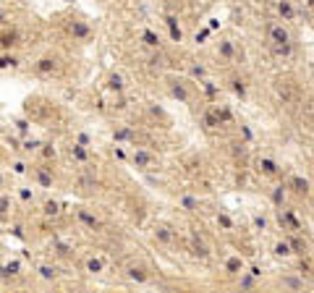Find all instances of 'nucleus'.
I'll return each instance as SVG.
<instances>
[{
	"label": "nucleus",
	"mask_w": 314,
	"mask_h": 293,
	"mask_svg": "<svg viewBox=\"0 0 314 293\" xmlns=\"http://www.w3.org/2000/svg\"><path fill=\"white\" fill-rule=\"evenodd\" d=\"M32 74L37 79H53L60 74V58L55 53H48V55H39L32 60Z\"/></svg>",
	"instance_id": "nucleus-1"
},
{
	"label": "nucleus",
	"mask_w": 314,
	"mask_h": 293,
	"mask_svg": "<svg viewBox=\"0 0 314 293\" xmlns=\"http://www.w3.org/2000/svg\"><path fill=\"white\" fill-rule=\"evenodd\" d=\"M27 173L32 175V181L39 189H55V184H58V175H55L53 163H34V165H29Z\"/></svg>",
	"instance_id": "nucleus-2"
},
{
	"label": "nucleus",
	"mask_w": 314,
	"mask_h": 293,
	"mask_svg": "<svg viewBox=\"0 0 314 293\" xmlns=\"http://www.w3.org/2000/svg\"><path fill=\"white\" fill-rule=\"evenodd\" d=\"M65 34H69L74 42H89V39H92V34H95V29H92V24H89V21H84V18H69V21H65Z\"/></svg>",
	"instance_id": "nucleus-3"
},
{
	"label": "nucleus",
	"mask_w": 314,
	"mask_h": 293,
	"mask_svg": "<svg viewBox=\"0 0 314 293\" xmlns=\"http://www.w3.org/2000/svg\"><path fill=\"white\" fill-rule=\"evenodd\" d=\"M21 278H24V269H21V264L16 259H8V262L0 264V280L6 285H18Z\"/></svg>",
	"instance_id": "nucleus-4"
},
{
	"label": "nucleus",
	"mask_w": 314,
	"mask_h": 293,
	"mask_svg": "<svg viewBox=\"0 0 314 293\" xmlns=\"http://www.w3.org/2000/svg\"><path fill=\"white\" fill-rule=\"evenodd\" d=\"M13 212H16V199L8 191H0V225H8L13 220Z\"/></svg>",
	"instance_id": "nucleus-5"
},
{
	"label": "nucleus",
	"mask_w": 314,
	"mask_h": 293,
	"mask_svg": "<svg viewBox=\"0 0 314 293\" xmlns=\"http://www.w3.org/2000/svg\"><path fill=\"white\" fill-rule=\"evenodd\" d=\"M76 220L84 225L86 231H102V220L89 210V207H76Z\"/></svg>",
	"instance_id": "nucleus-6"
},
{
	"label": "nucleus",
	"mask_w": 314,
	"mask_h": 293,
	"mask_svg": "<svg viewBox=\"0 0 314 293\" xmlns=\"http://www.w3.org/2000/svg\"><path fill=\"white\" fill-rule=\"evenodd\" d=\"M267 37H270L273 48H280V44H290V34L283 24H270L267 27Z\"/></svg>",
	"instance_id": "nucleus-7"
},
{
	"label": "nucleus",
	"mask_w": 314,
	"mask_h": 293,
	"mask_svg": "<svg viewBox=\"0 0 314 293\" xmlns=\"http://www.w3.org/2000/svg\"><path fill=\"white\" fill-rule=\"evenodd\" d=\"M123 273H126V278L133 280V283H147V280H149V269H147L142 262H128Z\"/></svg>",
	"instance_id": "nucleus-8"
},
{
	"label": "nucleus",
	"mask_w": 314,
	"mask_h": 293,
	"mask_svg": "<svg viewBox=\"0 0 314 293\" xmlns=\"http://www.w3.org/2000/svg\"><path fill=\"white\" fill-rule=\"evenodd\" d=\"M69 157H71V160H76L79 165H86L89 160H92L89 147H84V144H79V142H71V144H69Z\"/></svg>",
	"instance_id": "nucleus-9"
},
{
	"label": "nucleus",
	"mask_w": 314,
	"mask_h": 293,
	"mask_svg": "<svg viewBox=\"0 0 314 293\" xmlns=\"http://www.w3.org/2000/svg\"><path fill=\"white\" fill-rule=\"evenodd\" d=\"M131 160H133V165H137L139 170H149V168L154 165V157H152L149 152H144V149H137Z\"/></svg>",
	"instance_id": "nucleus-10"
},
{
	"label": "nucleus",
	"mask_w": 314,
	"mask_h": 293,
	"mask_svg": "<svg viewBox=\"0 0 314 293\" xmlns=\"http://www.w3.org/2000/svg\"><path fill=\"white\" fill-rule=\"evenodd\" d=\"M21 65L18 53H0V71H16Z\"/></svg>",
	"instance_id": "nucleus-11"
},
{
	"label": "nucleus",
	"mask_w": 314,
	"mask_h": 293,
	"mask_svg": "<svg viewBox=\"0 0 314 293\" xmlns=\"http://www.w3.org/2000/svg\"><path fill=\"white\" fill-rule=\"evenodd\" d=\"M257 168H259V173H262V175H270V178H273V175H278V170H280V168H278V163H275V160H270V157H259V160H257Z\"/></svg>",
	"instance_id": "nucleus-12"
},
{
	"label": "nucleus",
	"mask_w": 314,
	"mask_h": 293,
	"mask_svg": "<svg viewBox=\"0 0 314 293\" xmlns=\"http://www.w3.org/2000/svg\"><path fill=\"white\" fill-rule=\"evenodd\" d=\"M60 212H63V207H60V201H55V199H48V201L42 205V215L48 217V220L60 217Z\"/></svg>",
	"instance_id": "nucleus-13"
},
{
	"label": "nucleus",
	"mask_w": 314,
	"mask_h": 293,
	"mask_svg": "<svg viewBox=\"0 0 314 293\" xmlns=\"http://www.w3.org/2000/svg\"><path fill=\"white\" fill-rule=\"evenodd\" d=\"M288 189L294 194H299V196H306L309 194V181L301 178V175H294V178H290V184H288Z\"/></svg>",
	"instance_id": "nucleus-14"
},
{
	"label": "nucleus",
	"mask_w": 314,
	"mask_h": 293,
	"mask_svg": "<svg viewBox=\"0 0 314 293\" xmlns=\"http://www.w3.org/2000/svg\"><path fill=\"white\" fill-rule=\"evenodd\" d=\"M191 254L196 257V259H207L210 257V249H207V243L205 241H201V238H191Z\"/></svg>",
	"instance_id": "nucleus-15"
},
{
	"label": "nucleus",
	"mask_w": 314,
	"mask_h": 293,
	"mask_svg": "<svg viewBox=\"0 0 314 293\" xmlns=\"http://www.w3.org/2000/svg\"><path fill=\"white\" fill-rule=\"evenodd\" d=\"M107 89H110V92H116V95H123V89H126V84H123V76L121 74H110L107 76V84H105Z\"/></svg>",
	"instance_id": "nucleus-16"
},
{
	"label": "nucleus",
	"mask_w": 314,
	"mask_h": 293,
	"mask_svg": "<svg viewBox=\"0 0 314 293\" xmlns=\"http://www.w3.org/2000/svg\"><path fill=\"white\" fill-rule=\"evenodd\" d=\"M278 13L283 16V21H294L296 18V8L290 6V0H280V3H278Z\"/></svg>",
	"instance_id": "nucleus-17"
},
{
	"label": "nucleus",
	"mask_w": 314,
	"mask_h": 293,
	"mask_svg": "<svg viewBox=\"0 0 314 293\" xmlns=\"http://www.w3.org/2000/svg\"><path fill=\"white\" fill-rule=\"evenodd\" d=\"M280 283H283V288H288L290 293H304V290H306V285H304L299 278H283Z\"/></svg>",
	"instance_id": "nucleus-18"
},
{
	"label": "nucleus",
	"mask_w": 314,
	"mask_h": 293,
	"mask_svg": "<svg viewBox=\"0 0 314 293\" xmlns=\"http://www.w3.org/2000/svg\"><path fill=\"white\" fill-rule=\"evenodd\" d=\"M152 236H154V241H160V243H170L173 241V233H170L168 225H157Z\"/></svg>",
	"instance_id": "nucleus-19"
},
{
	"label": "nucleus",
	"mask_w": 314,
	"mask_h": 293,
	"mask_svg": "<svg viewBox=\"0 0 314 293\" xmlns=\"http://www.w3.org/2000/svg\"><path fill=\"white\" fill-rule=\"evenodd\" d=\"M170 95H173L175 100H181V102H189V100H191L189 92H186V86H181L178 81H170Z\"/></svg>",
	"instance_id": "nucleus-20"
},
{
	"label": "nucleus",
	"mask_w": 314,
	"mask_h": 293,
	"mask_svg": "<svg viewBox=\"0 0 314 293\" xmlns=\"http://www.w3.org/2000/svg\"><path fill=\"white\" fill-rule=\"evenodd\" d=\"M288 246H290V252H294V254H306V241H301L299 236H290L288 238Z\"/></svg>",
	"instance_id": "nucleus-21"
},
{
	"label": "nucleus",
	"mask_w": 314,
	"mask_h": 293,
	"mask_svg": "<svg viewBox=\"0 0 314 293\" xmlns=\"http://www.w3.org/2000/svg\"><path fill=\"white\" fill-rule=\"evenodd\" d=\"M142 42L147 44V48H157V44H160V37H157L152 29H144L142 32Z\"/></svg>",
	"instance_id": "nucleus-22"
},
{
	"label": "nucleus",
	"mask_w": 314,
	"mask_h": 293,
	"mask_svg": "<svg viewBox=\"0 0 314 293\" xmlns=\"http://www.w3.org/2000/svg\"><path fill=\"white\" fill-rule=\"evenodd\" d=\"M201 121H205V128H217V126H222L215 110H207V112H205V118H201Z\"/></svg>",
	"instance_id": "nucleus-23"
},
{
	"label": "nucleus",
	"mask_w": 314,
	"mask_h": 293,
	"mask_svg": "<svg viewBox=\"0 0 314 293\" xmlns=\"http://www.w3.org/2000/svg\"><path fill=\"white\" fill-rule=\"evenodd\" d=\"M37 273H39L44 280H55V278H58V269H55V267H50V264H39V267H37Z\"/></svg>",
	"instance_id": "nucleus-24"
},
{
	"label": "nucleus",
	"mask_w": 314,
	"mask_h": 293,
	"mask_svg": "<svg viewBox=\"0 0 314 293\" xmlns=\"http://www.w3.org/2000/svg\"><path fill=\"white\" fill-rule=\"evenodd\" d=\"M165 24H168V29H170V37H173L175 42H181V37H184V34H181V29H178L175 18H173V16H168V18H165Z\"/></svg>",
	"instance_id": "nucleus-25"
},
{
	"label": "nucleus",
	"mask_w": 314,
	"mask_h": 293,
	"mask_svg": "<svg viewBox=\"0 0 314 293\" xmlns=\"http://www.w3.org/2000/svg\"><path fill=\"white\" fill-rule=\"evenodd\" d=\"M275 254H278V257H290L294 252H290L288 241H278V243H275Z\"/></svg>",
	"instance_id": "nucleus-26"
},
{
	"label": "nucleus",
	"mask_w": 314,
	"mask_h": 293,
	"mask_svg": "<svg viewBox=\"0 0 314 293\" xmlns=\"http://www.w3.org/2000/svg\"><path fill=\"white\" fill-rule=\"evenodd\" d=\"M86 269H89V273H102V262L97 257H89L86 259Z\"/></svg>",
	"instance_id": "nucleus-27"
},
{
	"label": "nucleus",
	"mask_w": 314,
	"mask_h": 293,
	"mask_svg": "<svg viewBox=\"0 0 314 293\" xmlns=\"http://www.w3.org/2000/svg\"><path fill=\"white\" fill-rule=\"evenodd\" d=\"M283 199H285V186H278V189L273 191V205H275V207H280V205H283Z\"/></svg>",
	"instance_id": "nucleus-28"
},
{
	"label": "nucleus",
	"mask_w": 314,
	"mask_h": 293,
	"mask_svg": "<svg viewBox=\"0 0 314 293\" xmlns=\"http://www.w3.org/2000/svg\"><path fill=\"white\" fill-rule=\"evenodd\" d=\"M220 55H222V58H233V44H231L228 39L220 42Z\"/></svg>",
	"instance_id": "nucleus-29"
},
{
	"label": "nucleus",
	"mask_w": 314,
	"mask_h": 293,
	"mask_svg": "<svg viewBox=\"0 0 314 293\" xmlns=\"http://www.w3.org/2000/svg\"><path fill=\"white\" fill-rule=\"evenodd\" d=\"M231 89H233V92H236L238 97H246V86H243V81H241V79H233V81H231Z\"/></svg>",
	"instance_id": "nucleus-30"
},
{
	"label": "nucleus",
	"mask_w": 314,
	"mask_h": 293,
	"mask_svg": "<svg viewBox=\"0 0 314 293\" xmlns=\"http://www.w3.org/2000/svg\"><path fill=\"white\" fill-rule=\"evenodd\" d=\"M290 50H294V44H280V48H273V53H275V55H280V58H288V55H290Z\"/></svg>",
	"instance_id": "nucleus-31"
},
{
	"label": "nucleus",
	"mask_w": 314,
	"mask_h": 293,
	"mask_svg": "<svg viewBox=\"0 0 314 293\" xmlns=\"http://www.w3.org/2000/svg\"><path fill=\"white\" fill-rule=\"evenodd\" d=\"M181 205H184V207H186L189 212H194V210L199 207V201H196L194 196H184V199H181Z\"/></svg>",
	"instance_id": "nucleus-32"
},
{
	"label": "nucleus",
	"mask_w": 314,
	"mask_h": 293,
	"mask_svg": "<svg viewBox=\"0 0 314 293\" xmlns=\"http://www.w3.org/2000/svg\"><path fill=\"white\" fill-rule=\"evenodd\" d=\"M217 222L222 225V228H228V231H233V220H231V217H228L226 212H220V215H217Z\"/></svg>",
	"instance_id": "nucleus-33"
},
{
	"label": "nucleus",
	"mask_w": 314,
	"mask_h": 293,
	"mask_svg": "<svg viewBox=\"0 0 314 293\" xmlns=\"http://www.w3.org/2000/svg\"><path fill=\"white\" fill-rule=\"evenodd\" d=\"M228 273H231V275L241 273V259H228Z\"/></svg>",
	"instance_id": "nucleus-34"
},
{
	"label": "nucleus",
	"mask_w": 314,
	"mask_h": 293,
	"mask_svg": "<svg viewBox=\"0 0 314 293\" xmlns=\"http://www.w3.org/2000/svg\"><path fill=\"white\" fill-rule=\"evenodd\" d=\"M280 217H285L290 225H294V231H301V222L296 220V215H290V212H285V215H280Z\"/></svg>",
	"instance_id": "nucleus-35"
},
{
	"label": "nucleus",
	"mask_w": 314,
	"mask_h": 293,
	"mask_svg": "<svg viewBox=\"0 0 314 293\" xmlns=\"http://www.w3.org/2000/svg\"><path fill=\"white\" fill-rule=\"evenodd\" d=\"M6 163H11V154H8V149L0 144V165H6Z\"/></svg>",
	"instance_id": "nucleus-36"
},
{
	"label": "nucleus",
	"mask_w": 314,
	"mask_h": 293,
	"mask_svg": "<svg viewBox=\"0 0 314 293\" xmlns=\"http://www.w3.org/2000/svg\"><path fill=\"white\" fill-rule=\"evenodd\" d=\"M0 293H24V290H21L18 285H6V288L0 290Z\"/></svg>",
	"instance_id": "nucleus-37"
},
{
	"label": "nucleus",
	"mask_w": 314,
	"mask_h": 293,
	"mask_svg": "<svg viewBox=\"0 0 314 293\" xmlns=\"http://www.w3.org/2000/svg\"><path fill=\"white\" fill-rule=\"evenodd\" d=\"M191 74H194V76H199V79H205V69H201V65H194Z\"/></svg>",
	"instance_id": "nucleus-38"
},
{
	"label": "nucleus",
	"mask_w": 314,
	"mask_h": 293,
	"mask_svg": "<svg viewBox=\"0 0 314 293\" xmlns=\"http://www.w3.org/2000/svg\"><path fill=\"white\" fill-rule=\"evenodd\" d=\"M170 293H184V290H170Z\"/></svg>",
	"instance_id": "nucleus-39"
},
{
	"label": "nucleus",
	"mask_w": 314,
	"mask_h": 293,
	"mask_svg": "<svg viewBox=\"0 0 314 293\" xmlns=\"http://www.w3.org/2000/svg\"><path fill=\"white\" fill-rule=\"evenodd\" d=\"M311 118H314V107H311Z\"/></svg>",
	"instance_id": "nucleus-40"
}]
</instances>
